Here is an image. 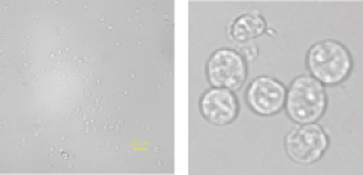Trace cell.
<instances>
[{"instance_id":"obj_1","label":"cell","mask_w":363,"mask_h":175,"mask_svg":"<svg viewBox=\"0 0 363 175\" xmlns=\"http://www.w3.org/2000/svg\"><path fill=\"white\" fill-rule=\"evenodd\" d=\"M326 106L323 84L314 77H299L290 87L287 113L299 125H310L322 117Z\"/></svg>"},{"instance_id":"obj_2","label":"cell","mask_w":363,"mask_h":175,"mask_svg":"<svg viewBox=\"0 0 363 175\" xmlns=\"http://www.w3.org/2000/svg\"><path fill=\"white\" fill-rule=\"evenodd\" d=\"M308 67L315 79L325 84H338L352 69V57L337 40H323L311 47Z\"/></svg>"},{"instance_id":"obj_3","label":"cell","mask_w":363,"mask_h":175,"mask_svg":"<svg viewBox=\"0 0 363 175\" xmlns=\"http://www.w3.org/2000/svg\"><path fill=\"white\" fill-rule=\"evenodd\" d=\"M328 148V137L318 125H301L286 137V152L296 164L310 165L322 157Z\"/></svg>"},{"instance_id":"obj_4","label":"cell","mask_w":363,"mask_h":175,"mask_svg":"<svg viewBox=\"0 0 363 175\" xmlns=\"http://www.w3.org/2000/svg\"><path fill=\"white\" fill-rule=\"evenodd\" d=\"M247 69L240 52L232 50L216 51L208 62V78L216 89L238 90L245 81Z\"/></svg>"},{"instance_id":"obj_5","label":"cell","mask_w":363,"mask_h":175,"mask_svg":"<svg viewBox=\"0 0 363 175\" xmlns=\"http://www.w3.org/2000/svg\"><path fill=\"white\" fill-rule=\"evenodd\" d=\"M247 101L255 113L272 115L283 108L286 102V89L280 81L271 77H259L248 87Z\"/></svg>"},{"instance_id":"obj_6","label":"cell","mask_w":363,"mask_h":175,"mask_svg":"<svg viewBox=\"0 0 363 175\" xmlns=\"http://www.w3.org/2000/svg\"><path fill=\"white\" fill-rule=\"evenodd\" d=\"M202 115L216 126H226L238 114V102L235 94L228 89H213L201 99Z\"/></svg>"},{"instance_id":"obj_7","label":"cell","mask_w":363,"mask_h":175,"mask_svg":"<svg viewBox=\"0 0 363 175\" xmlns=\"http://www.w3.org/2000/svg\"><path fill=\"white\" fill-rule=\"evenodd\" d=\"M267 32V23L259 16H242L232 26V36L238 44H247Z\"/></svg>"},{"instance_id":"obj_8","label":"cell","mask_w":363,"mask_h":175,"mask_svg":"<svg viewBox=\"0 0 363 175\" xmlns=\"http://www.w3.org/2000/svg\"><path fill=\"white\" fill-rule=\"evenodd\" d=\"M241 51L244 56L247 57V60H255L257 57V47L253 44V43H247V44H242L241 47Z\"/></svg>"}]
</instances>
